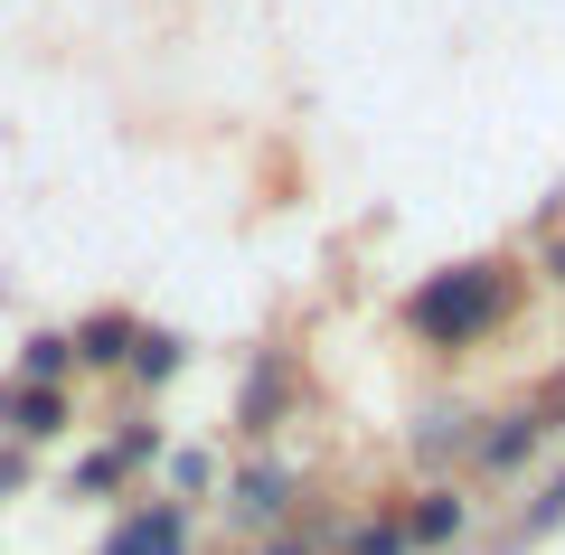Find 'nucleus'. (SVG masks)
Segmentation results:
<instances>
[{"label":"nucleus","instance_id":"nucleus-3","mask_svg":"<svg viewBox=\"0 0 565 555\" xmlns=\"http://www.w3.org/2000/svg\"><path fill=\"white\" fill-rule=\"evenodd\" d=\"M20 434H57V396H47V386H39V396H20Z\"/></svg>","mask_w":565,"mask_h":555},{"label":"nucleus","instance_id":"nucleus-1","mask_svg":"<svg viewBox=\"0 0 565 555\" xmlns=\"http://www.w3.org/2000/svg\"><path fill=\"white\" fill-rule=\"evenodd\" d=\"M500 311H509V274H490V264H471V274L424 282L415 292V330H434V339H471V330H490Z\"/></svg>","mask_w":565,"mask_h":555},{"label":"nucleus","instance_id":"nucleus-2","mask_svg":"<svg viewBox=\"0 0 565 555\" xmlns=\"http://www.w3.org/2000/svg\"><path fill=\"white\" fill-rule=\"evenodd\" d=\"M189 546V517L180 509H141V517H122L114 527V546L104 555H180Z\"/></svg>","mask_w":565,"mask_h":555},{"label":"nucleus","instance_id":"nucleus-6","mask_svg":"<svg viewBox=\"0 0 565 555\" xmlns=\"http://www.w3.org/2000/svg\"><path fill=\"white\" fill-rule=\"evenodd\" d=\"M556 264H565V255H556Z\"/></svg>","mask_w":565,"mask_h":555},{"label":"nucleus","instance_id":"nucleus-5","mask_svg":"<svg viewBox=\"0 0 565 555\" xmlns=\"http://www.w3.org/2000/svg\"><path fill=\"white\" fill-rule=\"evenodd\" d=\"M85 357H122V320H95L85 330Z\"/></svg>","mask_w":565,"mask_h":555},{"label":"nucleus","instance_id":"nucleus-4","mask_svg":"<svg viewBox=\"0 0 565 555\" xmlns=\"http://www.w3.org/2000/svg\"><path fill=\"white\" fill-rule=\"evenodd\" d=\"M452 527H462V509H452V499H434V509L415 517V536H452Z\"/></svg>","mask_w":565,"mask_h":555}]
</instances>
